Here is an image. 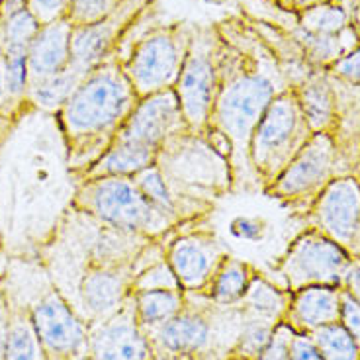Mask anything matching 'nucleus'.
I'll return each instance as SVG.
<instances>
[{
	"label": "nucleus",
	"instance_id": "nucleus-29",
	"mask_svg": "<svg viewBox=\"0 0 360 360\" xmlns=\"http://www.w3.org/2000/svg\"><path fill=\"white\" fill-rule=\"evenodd\" d=\"M139 290H182L179 278L174 276L171 264L162 257L159 261L151 262L149 266L141 269L134 276L131 292Z\"/></svg>",
	"mask_w": 360,
	"mask_h": 360
},
{
	"label": "nucleus",
	"instance_id": "nucleus-19",
	"mask_svg": "<svg viewBox=\"0 0 360 360\" xmlns=\"http://www.w3.org/2000/svg\"><path fill=\"white\" fill-rule=\"evenodd\" d=\"M255 272L247 262L227 255L204 296L217 306H237L251 284Z\"/></svg>",
	"mask_w": 360,
	"mask_h": 360
},
{
	"label": "nucleus",
	"instance_id": "nucleus-20",
	"mask_svg": "<svg viewBox=\"0 0 360 360\" xmlns=\"http://www.w3.org/2000/svg\"><path fill=\"white\" fill-rule=\"evenodd\" d=\"M359 196L354 188L351 184L342 182L327 194L321 216H323L325 225L337 237H351L359 221Z\"/></svg>",
	"mask_w": 360,
	"mask_h": 360
},
{
	"label": "nucleus",
	"instance_id": "nucleus-38",
	"mask_svg": "<svg viewBox=\"0 0 360 360\" xmlns=\"http://www.w3.org/2000/svg\"><path fill=\"white\" fill-rule=\"evenodd\" d=\"M6 337H8V321L6 317L0 314V360L4 354V345H6Z\"/></svg>",
	"mask_w": 360,
	"mask_h": 360
},
{
	"label": "nucleus",
	"instance_id": "nucleus-23",
	"mask_svg": "<svg viewBox=\"0 0 360 360\" xmlns=\"http://www.w3.org/2000/svg\"><path fill=\"white\" fill-rule=\"evenodd\" d=\"M339 315V296L331 288H307L296 302V317L307 327L335 323Z\"/></svg>",
	"mask_w": 360,
	"mask_h": 360
},
{
	"label": "nucleus",
	"instance_id": "nucleus-5",
	"mask_svg": "<svg viewBox=\"0 0 360 360\" xmlns=\"http://www.w3.org/2000/svg\"><path fill=\"white\" fill-rule=\"evenodd\" d=\"M192 27L186 22L153 24L134 37L122 67L139 98L174 89L188 55Z\"/></svg>",
	"mask_w": 360,
	"mask_h": 360
},
{
	"label": "nucleus",
	"instance_id": "nucleus-32",
	"mask_svg": "<svg viewBox=\"0 0 360 360\" xmlns=\"http://www.w3.org/2000/svg\"><path fill=\"white\" fill-rule=\"evenodd\" d=\"M292 341L294 335L288 327L280 325L274 329V333L270 337V342L266 345V349L261 352V356L257 360H290L292 354Z\"/></svg>",
	"mask_w": 360,
	"mask_h": 360
},
{
	"label": "nucleus",
	"instance_id": "nucleus-36",
	"mask_svg": "<svg viewBox=\"0 0 360 360\" xmlns=\"http://www.w3.org/2000/svg\"><path fill=\"white\" fill-rule=\"evenodd\" d=\"M290 360H323V356H321V352L317 351V347H314L311 342L306 341L304 337H300V339L292 341Z\"/></svg>",
	"mask_w": 360,
	"mask_h": 360
},
{
	"label": "nucleus",
	"instance_id": "nucleus-3",
	"mask_svg": "<svg viewBox=\"0 0 360 360\" xmlns=\"http://www.w3.org/2000/svg\"><path fill=\"white\" fill-rule=\"evenodd\" d=\"M157 165L180 198L200 206L214 207L212 198L229 192L235 182L231 165L212 149L204 135L190 131L162 145Z\"/></svg>",
	"mask_w": 360,
	"mask_h": 360
},
{
	"label": "nucleus",
	"instance_id": "nucleus-15",
	"mask_svg": "<svg viewBox=\"0 0 360 360\" xmlns=\"http://www.w3.org/2000/svg\"><path fill=\"white\" fill-rule=\"evenodd\" d=\"M71 34L72 26L67 18L39 27L34 41L27 47L30 84L49 79L71 67Z\"/></svg>",
	"mask_w": 360,
	"mask_h": 360
},
{
	"label": "nucleus",
	"instance_id": "nucleus-12",
	"mask_svg": "<svg viewBox=\"0 0 360 360\" xmlns=\"http://www.w3.org/2000/svg\"><path fill=\"white\" fill-rule=\"evenodd\" d=\"M89 347L94 360L153 359V342L137 319L134 296L127 297L120 311L100 321L96 331L89 337Z\"/></svg>",
	"mask_w": 360,
	"mask_h": 360
},
{
	"label": "nucleus",
	"instance_id": "nucleus-22",
	"mask_svg": "<svg viewBox=\"0 0 360 360\" xmlns=\"http://www.w3.org/2000/svg\"><path fill=\"white\" fill-rule=\"evenodd\" d=\"M237 306L245 315L261 317V319L276 323V319L286 309V300H284V294L274 288L270 282L255 274L245 296Z\"/></svg>",
	"mask_w": 360,
	"mask_h": 360
},
{
	"label": "nucleus",
	"instance_id": "nucleus-16",
	"mask_svg": "<svg viewBox=\"0 0 360 360\" xmlns=\"http://www.w3.org/2000/svg\"><path fill=\"white\" fill-rule=\"evenodd\" d=\"M342 255L335 245L327 241H304L292 251L284 262V272L292 286L304 282H333L339 278Z\"/></svg>",
	"mask_w": 360,
	"mask_h": 360
},
{
	"label": "nucleus",
	"instance_id": "nucleus-39",
	"mask_svg": "<svg viewBox=\"0 0 360 360\" xmlns=\"http://www.w3.org/2000/svg\"><path fill=\"white\" fill-rule=\"evenodd\" d=\"M151 360H194L190 356H184V354H172V352H165V351H155L153 359Z\"/></svg>",
	"mask_w": 360,
	"mask_h": 360
},
{
	"label": "nucleus",
	"instance_id": "nucleus-42",
	"mask_svg": "<svg viewBox=\"0 0 360 360\" xmlns=\"http://www.w3.org/2000/svg\"><path fill=\"white\" fill-rule=\"evenodd\" d=\"M296 2H302V4H307V2H315V0H296Z\"/></svg>",
	"mask_w": 360,
	"mask_h": 360
},
{
	"label": "nucleus",
	"instance_id": "nucleus-2",
	"mask_svg": "<svg viewBox=\"0 0 360 360\" xmlns=\"http://www.w3.org/2000/svg\"><path fill=\"white\" fill-rule=\"evenodd\" d=\"M137 102L139 96L124 72L122 55H114L92 69L59 110L65 134L81 141L96 162L114 143Z\"/></svg>",
	"mask_w": 360,
	"mask_h": 360
},
{
	"label": "nucleus",
	"instance_id": "nucleus-11",
	"mask_svg": "<svg viewBox=\"0 0 360 360\" xmlns=\"http://www.w3.org/2000/svg\"><path fill=\"white\" fill-rule=\"evenodd\" d=\"M219 307L221 306L210 300L206 307L194 306L188 302V294H186V304L179 314L161 327L147 331L153 342V349L172 352V354H184L194 360L206 359L216 337L217 321H214V317Z\"/></svg>",
	"mask_w": 360,
	"mask_h": 360
},
{
	"label": "nucleus",
	"instance_id": "nucleus-10",
	"mask_svg": "<svg viewBox=\"0 0 360 360\" xmlns=\"http://www.w3.org/2000/svg\"><path fill=\"white\" fill-rule=\"evenodd\" d=\"M184 131H188V126L182 116L176 92L171 89L139 98L116 139L161 151L162 145Z\"/></svg>",
	"mask_w": 360,
	"mask_h": 360
},
{
	"label": "nucleus",
	"instance_id": "nucleus-28",
	"mask_svg": "<svg viewBox=\"0 0 360 360\" xmlns=\"http://www.w3.org/2000/svg\"><path fill=\"white\" fill-rule=\"evenodd\" d=\"M126 0H69L65 18L72 27L90 26L112 16Z\"/></svg>",
	"mask_w": 360,
	"mask_h": 360
},
{
	"label": "nucleus",
	"instance_id": "nucleus-14",
	"mask_svg": "<svg viewBox=\"0 0 360 360\" xmlns=\"http://www.w3.org/2000/svg\"><path fill=\"white\" fill-rule=\"evenodd\" d=\"M134 276V266H90L81 282L82 304L100 321L108 319L131 296Z\"/></svg>",
	"mask_w": 360,
	"mask_h": 360
},
{
	"label": "nucleus",
	"instance_id": "nucleus-37",
	"mask_svg": "<svg viewBox=\"0 0 360 360\" xmlns=\"http://www.w3.org/2000/svg\"><path fill=\"white\" fill-rule=\"evenodd\" d=\"M8 96V89H6V55H4V47L0 45V104Z\"/></svg>",
	"mask_w": 360,
	"mask_h": 360
},
{
	"label": "nucleus",
	"instance_id": "nucleus-26",
	"mask_svg": "<svg viewBox=\"0 0 360 360\" xmlns=\"http://www.w3.org/2000/svg\"><path fill=\"white\" fill-rule=\"evenodd\" d=\"M2 360H44L41 341L32 319H16L10 325Z\"/></svg>",
	"mask_w": 360,
	"mask_h": 360
},
{
	"label": "nucleus",
	"instance_id": "nucleus-13",
	"mask_svg": "<svg viewBox=\"0 0 360 360\" xmlns=\"http://www.w3.org/2000/svg\"><path fill=\"white\" fill-rule=\"evenodd\" d=\"M30 319L47 351L72 354L89 345L90 335L86 333V327L57 292H49L41 297L32 309Z\"/></svg>",
	"mask_w": 360,
	"mask_h": 360
},
{
	"label": "nucleus",
	"instance_id": "nucleus-24",
	"mask_svg": "<svg viewBox=\"0 0 360 360\" xmlns=\"http://www.w3.org/2000/svg\"><path fill=\"white\" fill-rule=\"evenodd\" d=\"M84 77H86L84 72L69 67L67 71L59 72V75L30 84L27 90H30L34 102H37L41 108L61 110Z\"/></svg>",
	"mask_w": 360,
	"mask_h": 360
},
{
	"label": "nucleus",
	"instance_id": "nucleus-31",
	"mask_svg": "<svg viewBox=\"0 0 360 360\" xmlns=\"http://www.w3.org/2000/svg\"><path fill=\"white\" fill-rule=\"evenodd\" d=\"M6 55V89L10 98H18L27 90L30 72H27V47L4 45Z\"/></svg>",
	"mask_w": 360,
	"mask_h": 360
},
{
	"label": "nucleus",
	"instance_id": "nucleus-4",
	"mask_svg": "<svg viewBox=\"0 0 360 360\" xmlns=\"http://www.w3.org/2000/svg\"><path fill=\"white\" fill-rule=\"evenodd\" d=\"M84 180L86 182L79 192V202L82 210L98 224L155 241H162L180 227L145 198L135 180L129 176H96Z\"/></svg>",
	"mask_w": 360,
	"mask_h": 360
},
{
	"label": "nucleus",
	"instance_id": "nucleus-25",
	"mask_svg": "<svg viewBox=\"0 0 360 360\" xmlns=\"http://www.w3.org/2000/svg\"><path fill=\"white\" fill-rule=\"evenodd\" d=\"M274 329L276 327L272 321L245 315L241 311V325H239V335L235 341L233 354L247 360H257L261 356V352L266 349Z\"/></svg>",
	"mask_w": 360,
	"mask_h": 360
},
{
	"label": "nucleus",
	"instance_id": "nucleus-9",
	"mask_svg": "<svg viewBox=\"0 0 360 360\" xmlns=\"http://www.w3.org/2000/svg\"><path fill=\"white\" fill-rule=\"evenodd\" d=\"M225 257L227 251L216 233L202 227L180 231L165 245V259L186 294L204 296Z\"/></svg>",
	"mask_w": 360,
	"mask_h": 360
},
{
	"label": "nucleus",
	"instance_id": "nucleus-35",
	"mask_svg": "<svg viewBox=\"0 0 360 360\" xmlns=\"http://www.w3.org/2000/svg\"><path fill=\"white\" fill-rule=\"evenodd\" d=\"M342 321L354 341L360 342V304L351 296L342 297Z\"/></svg>",
	"mask_w": 360,
	"mask_h": 360
},
{
	"label": "nucleus",
	"instance_id": "nucleus-1",
	"mask_svg": "<svg viewBox=\"0 0 360 360\" xmlns=\"http://www.w3.org/2000/svg\"><path fill=\"white\" fill-rule=\"evenodd\" d=\"M219 32V89L206 131L219 134L233 149V171L247 165L252 129L276 96L274 82L261 69L259 57L243 49L233 20L216 24ZM204 131V134H206Z\"/></svg>",
	"mask_w": 360,
	"mask_h": 360
},
{
	"label": "nucleus",
	"instance_id": "nucleus-8",
	"mask_svg": "<svg viewBox=\"0 0 360 360\" xmlns=\"http://www.w3.org/2000/svg\"><path fill=\"white\" fill-rule=\"evenodd\" d=\"M297 126V102L290 94H276L252 129L247 151V165H251L264 182H274L286 167L288 157H292Z\"/></svg>",
	"mask_w": 360,
	"mask_h": 360
},
{
	"label": "nucleus",
	"instance_id": "nucleus-34",
	"mask_svg": "<svg viewBox=\"0 0 360 360\" xmlns=\"http://www.w3.org/2000/svg\"><path fill=\"white\" fill-rule=\"evenodd\" d=\"M69 0H27V10L37 18V22L44 26L55 20L65 18Z\"/></svg>",
	"mask_w": 360,
	"mask_h": 360
},
{
	"label": "nucleus",
	"instance_id": "nucleus-33",
	"mask_svg": "<svg viewBox=\"0 0 360 360\" xmlns=\"http://www.w3.org/2000/svg\"><path fill=\"white\" fill-rule=\"evenodd\" d=\"M229 231L239 241H261L266 233V224L261 217L237 216L229 225Z\"/></svg>",
	"mask_w": 360,
	"mask_h": 360
},
{
	"label": "nucleus",
	"instance_id": "nucleus-21",
	"mask_svg": "<svg viewBox=\"0 0 360 360\" xmlns=\"http://www.w3.org/2000/svg\"><path fill=\"white\" fill-rule=\"evenodd\" d=\"M327 162V151H321V147H311L307 149L306 155L294 165H290L284 174L272 182L269 192L272 194H296L300 190L311 186L315 180L321 176Z\"/></svg>",
	"mask_w": 360,
	"mask_h": 360
},
{
	"label": "nucleus",
	"instance_id": "nucleus-40",
	"mask_svg": "<svg viewBox=\"0 0 360 360\" xmlns=\"http://www.w3.org/2000/svg\"><path fill=\"white\" fill-rule=\"evenodd\" d=\"M227 360H247V359H241V356H237V354H231Z\"/></svg>",
	"mask_w": 360,
	"mask_h": 360
},
{
	"label": "nucleus",
	"instance_id": "nucleus-18",
	"mask_svg": "<svg viewBox=\"0 0 360 360\" xmlns=\"http://www.w3.org/2000/svg\"><path fill=\"white\" fill-rule=\"evenodd\" d=\"M137 319L145 331H153L167 323L186 304L184 290H139L131 292Z\"/></svg>",
	"mask_w": 360,
	"mask_h": 360
},
{
	"label": "nucleus",
	"instance_id": "nucleus-41",
	"mask_svg": "<svg viewBox=\"0 0 360 360\" xmlns=\"http://www.w3.org/2000/svg\"><path fill=\"white\" fill-rule=\"evenodd\" d=\"M207 2H214V4H221V2H225V0H207Z\"/></svg>",
	"mask_w": 360,
	"mask_h": 360
},
{
	"label": "nucleus",
	"instance_id": "nucleus-6",
	"mask_svg": "<svg viewBox=\"0 0 360 360\" xmlns=\"http://www.w3.org/2000/svg\"><path fill=\"white\" fill-rule=\"evenodd\" d=\"M219 32L217 26H194L174 92L190 134L202 135L219 89Z\"/></svg>",
	"mask_w": 360,
	"mask_h": 360
},
{
	"label": "nucleus",
	"instance_id": "nucleus-30",
	"mask_svg": "<svg viewBox=\"0 0 360 360\" xmlns=\"http://www.w3.org/2000/svg\"><path fill=\"white\" fill-rule=\"evenodd\" d=\"M2 34H4V45H16V47H30L34 37L39 32L41 24L27 8L14 12L12 16L2 20Z\"/></svg>",
	"mask_w": 360,
	"mask_h": 360
},
{
	"label": "nucleus",
	"instance_id": "nucleus-7",
	"mask_svg": "<svg viewBox=\"0 0 360 360\" xmlns=\"http://www.w3.org/2000/svg\"><path fill=\"white\" fill-rule=\"evenodd\" d=\"M155 0H126L120 8L102 22L90 26L72 27L71 67L89 75L92 69L108 61L114 55H122V47L135 30L153 22ZM134 41V39H129Z\"/></svg>",
	"mask_w": 360,
	"mask_h": 360
},
{
	"label": "nucleus",
	"instance_id": "nucleus-27",
	"mask_svg": "<svg viewBox=\"0 0 360 360\" xmlns=\"http://www.w3.org/2000/svg\"><path fill=\"white\" fill-rule=\"evenodd\" d=\"M315 341L323 360H356V341L339 325L329 323L317 329Z\"/></svg>",
	"mask_w": 360,
	"mask_h": 360
},
{
	"label": "nucleus",
	"instance_id": "nucleus-17",
	"mask_svg": "<svg viewBox=\"0 0 360 360\" xmlns=\"http://www.w3.org/2000/svg\"><path fill=\"white\" fill-rule=\"evenodd\" d=\"M159 153L161 151H155L143 145L116 139L104 153L100 155L98 161L92 162L84 171V179H96V176H129V179H134L145 169L157 165Z\"/></svg>",
	"mask_w": 360,
	"mask_h": 360
}]
</instances>
